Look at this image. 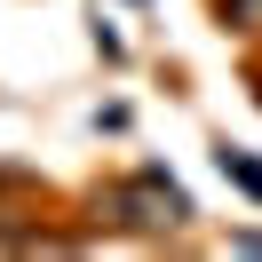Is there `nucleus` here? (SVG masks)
Instances as JSON below:
<instances>
[{
    "label": "nucleus",
    "mask_w": 262,
    "mask_h": 262,
    "mask_svg": "<svg viewBox=\"0 0 262 262\" xmlns=\"http://www.w3.org/2000/svg\"><path fill=\"white\" fill-rule=\"evenodd\" d=\"M119 207H127V223H143V230H175L183 214H191V199H183L175 183L151 167V175H135L127 191H119Z\"/></svg>",
    "instance_id": "obj_1"
},
{
    "label": "nucleus",
    "mask_w": 262,
    "mask_h": 262,
    "mask_svg": "<svg viewBox=\"0 0 262 262\" xmlns=\"http://www.w3.org/2000/svg\"><path fill=\"white\" fill-rule=\"evenodd\" d=\"M223 175L238 183V191H254V199H262V167L246 159V151H223Z\"/></svg>",
    "instance_id": "obj_2"
},
{
    "label": "nucleus",
    "mask_w": 262,
    "mask_h": 262,
    "mask_svg": "<svg viewBox=\"0 0 262 262\" xmlns=\"http://www.w3.org/2000/svg\"><path fill=\"white\" fill-rule=\"evenodd\" d=\"M223 8H230L238 24H262V0H223Z\"/></svg>",
    "instance_id": "obj_3"
}]
</instances>
